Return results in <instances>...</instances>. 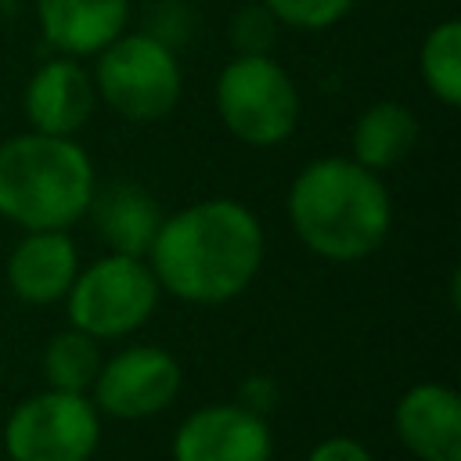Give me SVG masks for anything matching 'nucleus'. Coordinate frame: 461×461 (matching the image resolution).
<instances>
[{
	"mask_svg": "<svg viewBox=\"0 0 461 461\" xmlns=\"http://www.w3.org/2000/svg\"><path fill=\"white\" fill-rule=\"evenodd\" d=\"M259 216L234 198H205L162 216L148 267L162 292L194 306H220L241 295L263 267Z\"/></svg>",
	"mask_w": 461,
	"mask_h": 461,
	"instance_id": "1",
	"label": "nucleus"
},
{
	"mask_svg": "<svg viewBox=\"0 0 461 461\" xmlns=\"http://www.w3.org/2000/svg\"><path fill=\"white\" fill-rule=\"evenodd\" d=\"M295 238L328 263H357L382 249L393 227V202L378 173L346 155L306 162L288 187Z\"/></svg>",
	"mask_w": 461,
	"mask_h": 461,
	"instance_id": "2",
	"label": "nucleus"
},
{
	"mask_svg": "<svg viewBox=\"0 0 461 461\" xmlns=\"http://www.w3.org/2000/svg\"><path fill=\"white\" fill-rule=\"evenodd\" d=\"M97 173L76 137L18 133L0 144V216L22 230H68L86 216Z\"/></svg>",
	"mask_w": 461,
	"mask_h": 461,
	"instance_id": "3",
	"label": "nucleus"
},
{
	"mask_svg": "<svg viewBox=\"0 0 461 461\" xmlns=\"http://www.w3.org/2000/svg\"><path fill=\"white\" fill-rule=\"evenodd\" d=\"M94 90L115 115L130 122L166 119L184 90V72L173 47L151 32H122L94 54Z\"/></svg>",
	"mask_w": 461,
	"mask_h": 461,
	"instance_id": "4",
	"label": "nucleus"
},
{
	"mask_svg": "<svg viewBox=\"0 0 461 461\" xmlns=\"http://www.w3.org/2000/svg\"><path fill=\"white\" fill-rule=\"evenodd\" d=\"M212 101L230 137L252 148L288 140L299 122V90L270 54H234L216 76Z\"/></svg>",
	"mask_w": 461,
	"mask_h": 461,
	"instance_id": "5",
	"label": "nucleus"
},
{
	"mask_svg": "<svg viewBox=\"0 0 461 461\" xmlns=\"http://www.w3.org/2000/svg\"><path fill=\"white\" fill-rule=\"evenodd\" d=\"M158 281L144 256L108 252L76 270V281L65 295L68 324L90 339H126L148 324L158 306Z\"/></svg>",
	"mask_w": 461,
	"mask_h": 461,
	"instance_id": "6",
	"label": "nucleus"
},
{
	"mask_svg": "<svg viewBox=\"0 0 461 461\" xmlns=\"http://www.w3.org/2000/svg\"><path fill=\"white\" fill-rule=\"evenodd\" d=\"M97 443L101 411L83 393H32L4 421L11 461H90Z\"/></svg>",
	"mask_w": 461,
	"mask_h": 461,
	"instance_id": "7",
	"label": "nucleus"
},
{
	"mask_svg": "<svg viewBox=\"0 0 461 461\" xmlns=\"http://www.w3.org/2000/svg\"><path fill=\"white\" fill-rule=\"evenodd\" d=\"M180 364L162 346H126L101 360L94 378V407L119 421H140L162 414L180 393Z\"/></svg>",
	"mask_w": 461,
	"mask_h": 461,
	"instance_id": "8",
	"label": "nucleus"
},
{
	"mask_svg": "<svg viewBox=\"0 0 461 461\" xmlns=\"http://www.w3.org/2000/svg\"><path fill=\"white\" fill-rule=\"evenodd\" d=\"M274 432L263 411L245 403H209L191 411L173 432V461H270Z\"/></svg>",
	"mask_w": 461,
	"mask_h": 461,
	"instance_id": "9",
	"label": "nucleus"
},
{
	"mask_svg": "<svg viewBox=\"0 0 461 461\" xmlns=\"http://www.w3.org/2000/svg\"><path fill=\"white\" fill-rule=\"evenodd\" d=\"M97 108V90L83 58L54 54L25 83V119L36 133L76 137Z\"/></svg>",
	"mask_w": 461,
	"mask_h": 461,
	"instance_id": "10",
	"label": "nucleus"
},
{
	"mask_svg": "<svg viewBox=\"0 0 461 461\" xmlns=\"http://www.w3.org/2000/svg\"><path fill=\"white\" fill-rule=\"evenodd\" d=\"M393 429L418 461H461V400L443 382L411 385L393 407Z\"/></svg>",
	"mask_w": 461,
	"mask_h": 461,
	"instance_id": "11",
	"label": "nucleus"
},
{
	"mask_svg": "<svg viewBox=\"0 0 461 461\" xmlns=\"http://www.w3.org/2000/svg\"><path fill=\"white\" fill-rule=\"evenodd\" d=\"M79 252L68 230H25L7 256V285L29 306H50L68 295Z\"/></svg>",
	"mask_w": 461,
	"mask_h": 461,
	"instance_id": "12",
	"label": "nucleus"
},
{
	"mask_svg": "<svg viewBox=\"0 0 461 461\" xmlns=\"http://www.w3.org/2000/svg\"><path fill=\"white\" fill-rule=\"evenodd\" d=\"M43 40L68 58H94L126 32L130 0H36Z\"/></svg>",
	"mask_w": 461,
	"mask_h": 461,
	"instance_id": "13",
	"label": "nucleus"
},
{
	"mask_svg": "<svg viewBox=\"0 0 461 461\" xmlns=\"http://www.w3.org/2000/svg\"><path fill=\"white\" fill-rule=\"evenodd\" d=\"M86 216H94V227L101 234V241L108 245V252L148 256L166 212L144 187L122 180V184L97 187Z\"/></svg>",
	"mask_w": 461,
	"mask_h": 461,
	"instance_id": "14",
	"label": "nucleus"
},
{
	"mask_svg": "<svg viewBox=\"0 0 461 461\" xmlns=\"http://www.w3.org/2000/svg\"><path fill=\"white\" fill-rule=\"evenodd\" d=\"M414 140H418L414 112L403 108L400 101H375L353 122L349 158L371 173H382V169H393L396 162H403L411 155Z\"/></svg>",
	"mask_w": 461,
	"mask_h": 461,
	"instance_id": "15",
	"label": "nucleus"
},
{
	"mask_svg": "<svg viewBox=\"0 0 461 461\" xmlns=\"http://www.w3.org/2000/svg\"><path fill=\"white\" fill-rule=\"evenodd\" d=\"M101 346L97 339H90L86 331L79 328H65L58 331L47 349H43V378H47V389H58V393H90L94 389V378L101 371Z\"/></svg>",
	"mask_w": 461,
	"mask_h": 461,
	"instance_id": "16",
	"label": "nucleus"
},
{
	"mask_svg": "<svg viewBox=\"0 0 461 461\" xmlns=\"http://www.w3.org/2000/svg\"><path fill=\"white\" fill-rule=\"evenodd\" d=\"M418 72L425 90L439 104L447 108L461 104V22L457 18H443L425 32L418 50Z\"/></svg>",
	"mask_w": 461,
	"mask_h": 461,
	"instance_id": "17",
	"label": "nucleus"
},
{
	"mask_svg": "<svg viewBox=\"0 0 461 461\" xmlns=\"http://www.w3.org/2000/svg\"><path fill=\"white\" fill-rule=\"evenodd\" d=\"M281 25L303 29V32H321L339 25L357 0H259Z\"/></svg>",
	"mask_w": 461,
	"mask_h": 461,
	"instance_id": "18",
	"label": "nucleus"
},
{
	"mask_svg": "<svg viewBox=\"0 0 461 461\" xmlns=\"http://www.w3.org/2000/svg\"><path fill=\"white\" fill-rule=\"evenodd\" d=\"M277 29L281 22L256 0V4H245L234 11L230 18V43L238 54H270L274 50V40H277Z\"/></svg>",
	"mask_w": 461,
	"mask_h": 461,
	"instance_id": "19",
	"label": "nucleus"
},
{
	"mask_svg": "<svg viewBox=\"0 0 461 461\" xmlns=\"http://www.w3.org/2000/svg\"><path fill=\"white\" fill-rule=\"evenodd\" d=\"M306 461H375V454L353 436H328L306 454Z\"/></svg>",
	"mask_w": 461,
	"mask_h": 461,
	"instance_id": "20",
	"label": "nucleus"
}]
</instances>
